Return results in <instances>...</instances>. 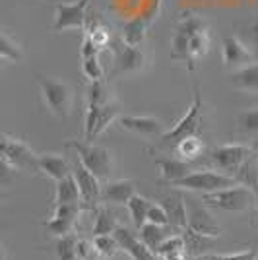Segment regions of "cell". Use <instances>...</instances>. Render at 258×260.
I'll return each instance as SVG.
<instances>
[{"instance_id": "cell-1", "label": "cell", "mask_w": 258, "mask_h": 260, "mask_svg": "<svg viewBox=\"0 0 258 260\" xmlns=\"http://www.w3.org/2000/svg\"><path fill=\"white\" fill-rule=\"evenodd\" d=\"M202 132V93L194 86L192 105L186 109L183 119L179 120L171 130H167L163 136H159V146L167 150H175V146L188 136H198Z\"/></svg>"}, {"instance_id": "cell-2", "label": "cell", "mask_w": 258, "mask_h": 260, "mask_svg": "<svg viewBox=\"0 0 258 260\" xmlns=\"http://www.w3.org/2000/svg\"><path fill=\"white\" fill-rule=\"evenodd\" d=\"M66 148L74 150L80 161L95 177H99L101 181H109V177L113 175V169H115V157L109 148L95 146L87 140H68Z\"/></svg>"}, {"instance_id": "cell-3", "label": "cell", "mask_w": 258, "mask_h": 260, "mask_svg": "<svg viewBox=\"0 0 258 260\" xmlns=\"http://www.w3.org/2000/svg\"><path fill=\"white\" fill-rule=\"evenodd\" d=\"M202 202L206 206H214L225 212H248L258 204V196L252 188L245 184H235L223 190H215L202 194Z\"/></svg>"}, {"instance_id": "cell-4", "label": "cell", "mask_w": 258, "mask_h": 260, "mask_svg": "<svg viewBox=\"0 0 258 260\" xmlns=\"http://www.w3.org/2000/svg\"><path fill=\"white\" fill-rule=\"evenodd\" d=\"M37 84H39V93H41L47 111L58 119H68L72 113V105H74V93L70 86L66 82H58V80L45 76L37 78Z\"/></svg>"}, {"instance_id": "cell-5", "label": "cell", "mask_w": 258, "mask_h": 260, "mask_svg": "<svg viewBox=\"0 0 258 260\" xmlns=\"http://www.w3.org/2000/svg\"><path fill=\"white\" fill-rule=\"evenodd\" d=\"M256 153V148H250V146H245V144H225V146L208 150L206 152V163L215 167V169H219V171H223L225 175L235 177L239 173V169L250 157H254Z\"/></svg>"}, {"instance_id": "cell-6", "label": "cell", "mask_w": 258, "mask_h": 260, "mask_svg": "<svg viewBox=\"0 0 258 260\" xmlns=\"http://www.w3.org/2000/svg\"><path fill=\"white\" fill-rule=\"evenodd\" d=\"M0 159L8 165L12 171H29L39 173V153H35L20 138L2 134L0 140Z\"/></svg>"}, {"instance_id": "cell-7", "label": "cell", "mask_w": 258, "mask_h": 260, "mask_svg": "<svg viewBox=\"0 0 258 260\" xmlns=\"http://www.w3.org/2000/svg\"><path fill=\"white\" fill-rule=\"evenodd\" d=\"M241 184L237 181V177L225 173H215L210 169L204 171H192L188 177H184L181 181H177L171 186H177L181 190H190V192H200V194H208V192H215V190H223L229 186Z\"/></svg>"}, {"instance_id": "cell-8", "label": "cell", "mask_w": 258, "mask_h": 260, "mask_svg": "<svg viewBox=\"0 0 258 260\" xmlns=\"http://www.w3.org/2000/svg\"><path fill=\"white\" fill-rule=\"evenodd\" d=\"M87 8H89V0H74V2H58V4H54L53 31L86 29Z\"/></svg>"}, {"instance_id": "cell-9", "label": "cell", "mask_w": 258, "mask_h": 260, "mask_svg": "<svg viewBox=\"0 0 258 260\" xmlns=\"http://www.w3.org/2000/svg\"><path fill=\"white\" fill-rule=\"evenodd\" d=\"M111 49L115 62L113 74H136L146 68V54L138 47H132L126 41H122V37L115 39L111 43Z\"/></svg>"}, {"instance_id": "cell-10", "label": "cell", "mask_w": 258, "mask_h": 260, "mask_svg": "<svg viewBox=\"0 0 258 260\" xmlns=\"http://www.w3.org/2000/svg\"><path fill=\"white\" fill-rule=\"evenodd\" d=\"M72 173H74L80 192H82V204L86 208H95L101 202V179L95 177L87 169L84 163L80 161V157L74 155V165H72Z\"/></svg>"}, {"instance_id": "cell-11", "label": "cell", "mask_w": 258, "mask_h": 260, "mask_svg": "<svg viewBox=\"0 0 258 260\" xmlns=\"http://www.w3.org/2000/svg\"><path fill=\"white\" fill-rule=\"evenodd\" d=\"M221 58L223 66L229 70H239L243 66L252 62V53L248 51V47L235 35H225L221 39Z\"/></svg>"}, {"instance_id": "cell-12", "label": "cell", "mask_w": 258, "mask_h": 260, "mask_svg": "<svg viewBox=\"0 0 258 260\" xmlns=\"http://www.w3.org/2000/svg\"><path fill=\"white\" fill-rule=\"evenodd\" d=\"M113 235H115V239L118 241L120 249L124 250L132 260H157L159 258V256H157L153 250L148 249V245H146L140 237H136L128 228L118 225Z\"/></svg>"}, {"instance_id": "cell-13", "label": "cell", "mask_w": 258, "mask_h": 260, "mask_svg": "<svg viewBox=\"0 0 258 260\" xmlns=\"http://www.w3.org/2000/svg\"><path fill=\"white\" fill-rule=\"evenodd\" d=\"M117 124L120 128L140 134V136H163L167 130L163 120L155 117H138V115H126V117H118Z\"/></svg>"}, {"instance_id": "cell-14", "label": "cell", "mask_w": 258, "mask_h": 260, "mask_svg": "<svg viewBox=\"0 0 258 260\" xmlns=\"http://www.w3.org/2000/svg\"><path fill=\"white\" fill-rule=\"evenodd\" d=\"M196 200L186 198V206L188 210V228L202 233V235H210V237H219L221 235V228L215 223V219L212 214L204 208V204H194Z\"/></svg>"}, {"instance_id": "cell-15", "label": "cell", "mask_w": 258, "mask_h": 260, "mask_svg": "<svg viewBox=\"0 0 258 260\" xmlns=\"http://www.w3.org/2000/svg\"><path fill=\"white\" fill-rule=\"evenodd\" d=\"M162 206L165 208L171 228L184 231L188 228V212H186V196L183 192H169L162 198Z\"/></svg>"}, {"instance_id": "cell-16", "label": "cell", "mask_w": 258, "mask_h": 260, "mask_svg": "<svg viewBox=\"0 0 258 260\" xmlns=\"http://www.w3.org/2000/svg\"><path fill=\"white\" fill-rule=\"evenodd\" d=\"M155 165L159 169V177L169 184H175L177 181L192 173V163L181 157H162V159H155Z\"/></svg>"}, {"instance_id": "cell-17", "label": "cell", "mask_w": 258, "mask_h": 260, "mask_svg": "<svg viewBox=\"0 0 258 260\" xmlns=\"http://www.w3.org/2000/svg\"><path fill=\"white\" fill-rule=\"evenodd\" d=\"M136 194V184L128 179L107 181L101 190V202L109 204H128V200Z\"/></svg>"}, {"instance_id": "cell-18", "label": "cell", "mask_w": 258, "mask_h": 260, "mask_svg": "<svg viewBox=\"0 0 258 260\" xmlns=\"http://www.w3.org/2000/svg\"><path fill=\"white\" fill-rule=\"evenodd\" d=\"M39 173L56 183L72 173V167L60 153H39Z\"/></svg>"}, {"instance_id": "cell-19", "label": "cell", "mask_w": 258, "mask_h": 260, "mask_svg": "<svg viewBox=\"0 0 258 260\" xmlns=\"http://www.w3.org/2000/svg\"><path fill=\"white\" fill-rule=\"evenodd\" d=\"M53 204H82V192H80L74 173L56 181Z\"/></svg>"}, {"instance_id": "cell-20", "label": "cell", "mask_w": 258, "mask_h": 260, "mask_svg": "<svg viewBox=\"0 0 258 260\" xmlns=\"http://www.w3.org/2000/svg\"><path fill=\"white\" fill-rule=\"evenodd\" d=\"M138 231H140V239L148 245V249L153 250V252L157 254V250H159V247L163 245V241L171 237L173 231H177V229L171 228V225H157V223L148 221V223H146L144 228L138 229Z\"/></svg>"}, {"instance_id": "cell-21", "label": "cell", "mask_w": 258, "mask_h": 260, "mask_svg": "<svg viewBox=\"0 0 258 260\" xmlns=\"http://www.w3.org/2000/svg\"><path fill=\"white\" fill-rule=\"evenodd\" d=\"M150 18L146 14L140 16H134L132 20L122 25V41H126L132 47H140V43L146 39V33H148V25H150Z\"/></svg>"}, {"instance_id": "cell-22", "label": "cell", "mask_w": 258, "mask_h": 260, "mask_svg": "<svg viewBox=\"0 0 258 260\" xmlns=\"http://www.w3.org/2000/svg\"><path fill=\"white\" fill-rule=\"evenodd\" d=\"M229 82L237 89L258 91V62H250V64L239 68V70H233Z\"/></svg>"}, {"instance_id": "cell-23", "label": "cell", "mask_w": 258, "mask_h": 260, "mask_svg": "<svg viewBox=\"0 0 258 260\" xmlns=\"http://www.w3.org/2000/svg\"><path fill=\"white\" fill-rule=\"evenodd\" d=\"M184 237V247H186V254L188 256H202L206 250L214 247L215 237H210V235H202L194 229L186 228L184 231H181Z\"/></svg>"}, {"instance_id": "cell-24", "label": "cell", "mask_w": 258, "mask_h": 260, "mask_svg": "<svg viewBox=\"0 0 258 260\" xmlns=\"http://www.w3.org/2000/svg\"><path fill=\"white\" fill-rule=\"evenodd\" d=\"M173 152L177 153V157L192 163L196 159H200L202 155H206V148H204V142L200 140V136H188V138L179 142Z\"/></svg>"}, {"instance_id": "cell-25", "label": "cell", "mask_w": 258, "mask_h": 260, "mask_svg": "<svg viewBox=\"0 0 258 260\" xmlns=\"http://www.w3.org/2000/svg\"><path fill=\"white\" fill-rule=\"evenodd\" d=\"M210 51V33L208 29L204 31H198L196 35L190 37V56H188V62H186V68L192 72L196 70V64L200 58H204Z\"/></svg>"}, {"instance_id": "cell-26", "label": "cell", "mask_w": 258, "mask_h": 260, "mask_svg": "<svg viewBox=\"0 0 258 260\" xmlns=\"http://www.w3.org/2000/svg\"><path fill=\"white\" fill-rule=\"evenodd\" d=\"M117 228V217L109 208L101 206L93 210V237H97V235H113Z\"/></svg>"}, {"instance_id": "cell-27", "label": "cell", "mask_w": 258, "mask_h": 260, "mask_svg": "<svg viewBox=\"0 0 258 260\" xmlns=\"http://www.w3.org/2000/svg\"><path fill=\"white\" fill-rule=\"evenodd\" d=\"M126 208H128L132 223H134L136 229L144 228V225L148 223V214H150V208H151V202L148 198H144V196H140V194H134L128 200Z\"/></svg>"}, {"instance_id": "cell-28", "label": "cell", "mask_w": 258, "mask_h": 260, "mask_svg": "<svg viewBox=\"0 0 258 260\" xmlns=\"http://www.w3.org/2000/svg\"><path fill=\"white\" fill-rule=\"evenodd\" d=\"M115 120H118V105L115 99H111V101H107V103L101 107V111H99L95 130H93V138L99 136V134H103Z\"/></svg>"}, {"instance_id": "cell-29", "label": "cell", "mask_w": 258, "mask_h": 260, "mask_svg": "<svg viewBox=\"0 0 258 260\" xmlns=\"http://www.w3.org/2000/svg\"><path fill=\"white\" fill-rule=\"evenodd\" d=\"M188 56H190V35L175 29L171 39V58L188 62Z\"/></svg>"}, {"instance_id": "cell-30", "label": "cell", "mask_w": 258, "mask_h": 260, "mask_svg": "<svg viewBox=\"0 0 258 260\" xmlns=\"http://www.w3.org/2000/svg\"><path fill=\"white\" fill-rule=\"evenodd\" d=\"M0 58L2 60H22L23 58L22 47L16 43V39H12V35L6 29L2 31V39H0Z\"/></svg>"}, {"instance_id": "cell-31", "label": "cell", "mask_w": 258, "mask_h": 260, "mask_svg": "<svg viewBox=\"0 0 258 260\" xmlns=\"http://www.w3.org/2000/svg\"><path fill=\"white\" fill-rule=\"evenodd\" d=\"M76 221L78 219H64V217H51V219H47L43 221L41 225H43L53 237H64V235H70L76 228Z\"/></svg>"}, {"instance_id": "cell-32", "label": "cell", "mask_w": 258, "mask_h": 260, "mask_svg": "<svg viewBox=\"0 0 258 260\" xmlns=\"http://www.w3.org/2000/svg\"><path fill=\"white\" fill-rule=\"evenodd\" d=\"M76 245H78V239L70 233L64 237L56 239V245H54V254L58 260H78V252H76Z\"/></svg>"}, {"instance_id": "cell-33", "label": "cell", "mask_w": 258, "mask_h": 260, "mask_svg": "<svg viewBox=\"0 0 258 260\" xmlns=\"http://www.w3.org/2000/svg\"><path fill=\"white\" fill-rule=\"evenodd\" d=\"M237 130L245 136H258V107L243 111L237 117Z\"/></svg>"}, {"instance_id": "cell-34", "label": "cell", "mask_w": 258, "mask_h": 260, "mask_svg": "<svg viewBox=\"0 0 258 260\" xmlns=\"http://www.w3.org/2000/svg\"><path fill=\"white\" fill-rule=\"evenodd\" d=\"M82 72L89 82H97L103 80L105 70L99 62V56H89V58H82Z\"/></svg>"}, {"instance_id": "cell-35", "label": "cell", "mask_w": 258, "mask_h": 260, "mask_svg": "<svg viewBox=\"0 0 258 260\" xmlns=\"http://www.w3.org/2000/svg\"><path fill=\"white\" fill-rule=\"evenodd\" d=\"M93 243H95L97 250L103 256H115L117 250L120 249V245L115 239V235H97V237H93Z\"/></svg>"}, {"instance_id": "cell-36", "label": "cell", "mask_w": 258, "mask_h": 260, "mask_svg": "<svg viewBox=\"0 0 258 260\" xmlns=\"http://www.w3.org/2000/svg\"><path fill=\"white\" fill-rule=\"evenodd\" d=\"M179 250H186L183 233H181V235H171L169 239H165L163 245L159 247V250H157V256L163 258V256H167V254H171V252H179Z\"/></svg>"}, {"instance_id": "cell-37", "label": "cell", "mask_w": 258, "mask_h": 260, "mask_svg": "<svg viewBox=\"0 0 258 260\" xmlns=\"http://www.w3.org/2000/svg\"><path fill=\"white\" fill-rule=\"evenodd\" d=\"M76 252H78V260H97L99 258V250H97L95 243L93 241H86V239H80L78 245H76Z\"/></svg>"}, {"instance_id": "cell-38", "label": "cell", "mask_w": 258, "mask_h": 260, "mask_svg": "<svg viewBox=\"0 0 258 260\" xmlns=\"http://www.w3.org/2000/svg\"><path fill=\"white\" fill-rule=\"evenodd\" d=\"M148 221L157 223V225H171L169 223V216H167V212H165V208L162 204H151L150 214H148Z\"/></svg>"}, {"instance_id": "cell-39", "label": "cell", "mask_w": 258, "mask_h": 260, "mask_svg": "<svg viewBox=\"0 0 258 260\" xmlns=\"http://www.w3.org/2000/svg\"><path fill=\"white\" fill-rule=\"evenodd\" d=\"M101 49L95 45V41L89 37V35H84V41H82V47H80V58H89V56H99Z\"/></svg>"}, {"instance_id": "cell-40", "label": "cell", "mask_w": 258, "mask_h": 260, "mask_svg": "<svg viewBox=\"0 0 258 260\" xmlns=\"http://www.w3.org/2000/svg\"><path fill=\"white\" fill-rule=\"evenodd\" d=\"M212 260H258L256 250H243V252H237V254H215L210 256Z\"/></svg>"}, {"instance_id": "cell-41", "label": "cell", "mask_w": 258, "mask_h": 260, "mask_svg": "<svg viewBox=\"0 0 258 260\" xmlns=\"http://www.w3.org/2000/svg\"><path fill=\"white\" fill-rule=\"evenodd\" d=\"M252 39H254V43L258 45V23L252 27Z\"/></svg>"}, {"instance_id": "cell-42", "label": "cell", "mask_w": 258, "mask_h": 260, "mask_svg": "<svg viewBox=\"0 0 258 260\" xmlns=\"http://www.w3.org/2000/svg\"><path fill=\"white\" fill-rule=\"evenodd\" d=\"M190 260H212L208 254H202V256H190Z\"/></svg>"}, {"instance_id": "cell-43", "label": "cell", "mask_w": 258, "mask_h": 260, "mask_svg": "<svg viewBox=\"0 0 258 260\" xmlns=\"http://www.w3.org/2000/svg\"><path fill=\"white\" fill-rule=\"evenodd\" d=\"M252 225L258 229V204H256V212H254V219H252Z\"/></svg>"}, {"instance_id": "cell-44", "label": "cell", "mask_w": 258, "mask_h": 260, "mask_svg": "<svg viewBox=\"0 0 258 260\" xmlns=\"http://www.w3.org/2000/svg\"><path fill=\"white\" fill-rule=\"evenodd\" d=\"M157 260H163V258H157Z\"/></svg>"}]
</instances>
